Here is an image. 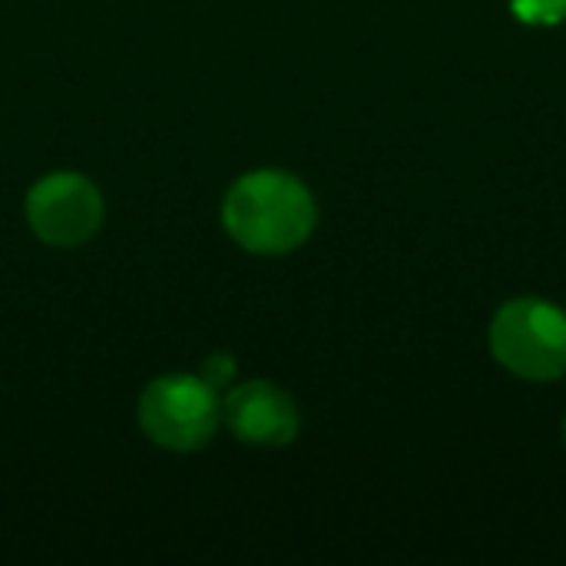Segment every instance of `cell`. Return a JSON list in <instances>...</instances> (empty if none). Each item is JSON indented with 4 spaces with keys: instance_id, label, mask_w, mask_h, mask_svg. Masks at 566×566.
Here are the masks:
<instances>
[{
    "instance_id": "obj_3",
    "label": "cell",
    "mask_w": 566,
    "mask_h": 566,
    "mask_svg": "<svg viewBox=\"0 0 566 566\" xmlns=\"http://www.w3.org/2000/svg\"><path fill=\"white\" fill-rule=\"evenodd\" d=\"M222 421L219 388L202 375H163L153 378L139 398L143 434L166 451H199L212 441Z\"/></svg>"
},
{
    "instance_id": "obj_2",
    "label": "cell",
    "mask_w": 566,
    "mask_h": 566,
    "mask_svg": "<svg viewBox=\"0 0 566 566\" xmlns=\"http://www.w3.org/2000/svg\"><path fill=\"white\" fill-rule=\"evenodd\" d=\"M491 355L524 381L566 375V312L547 298H511L491 322Z\"/></svg>"
},
{
    "instance_id": "obj_5",
    "label": "cell",
    "mask_w": 566,
    "mask_h": 566,
    "mask_svg": "<svg viewBox=\"0 0 566 566\" xmlns=\"http://www.w3.org/2000/svg\"><path fill=\"white\" fill-rule=\"evenodd\" d=\"M226 428L255 448H285L298 434V408L289 391L272 381H242L222 398Z\"/></svg>"
},
{
    "instance_id": "obj_8",
    "label": "cell",
    "mask_w": 566,
    "mask_h": 566,
    "mask_svg": "<svg viewBox=\"0 0 566 566\" xmlns=\"http://www.w3.org/2000/svg\"><path fill=\"white\" fill-rule=\"evenodd\" d=\"M564 444H566V418H564Z\"/></svg>"
},
{
    "instance_id": "obj_6",
    "label": "cell",
    "mask_w": 566,
    "mask_h": 566,
    "mask_svg": "<svg viewBox=\"0 0 566 566\" xmlns=\"http://www.w3.org/2000/svg\"><path fill=\"white\" fill-rule=\"evenodd\" d=\"M511 10L527 27H557L566 20V0H511Z\"/></svg>"
},
{
    "instance_id": "obj_7",
    "label": "cell",
    "mask_w": 566,
    "mask_h": 566,
    "mask_svg": "<svg viewBox=\"0 0 566 566\" xmlns=\"http://www.w3.org/2000/svg\"><path fill=\"white\" fill-rule=\"evenodd\" d=\"M232 375H235V361H232L229 355H212V358L202 365V378H206L209 385H216V388L229 385Z\"/></svg>"
},
{
    "instance_id": "obj_1",
    "label": "cell",
    "mask_w": 566,
    "mask_h": 566,
    "mask_svg": "<svg viewBox=\"0 0 566 566\" xmlns=\"http://www.w3.org/2000/svg\"><path fill=\"white\" fill-rule=\"evenodd\" d=\"M318 206L302 179L282 169L242 176L222 202V226L252 255H289L308 242Z\"/></svg>"
},
{
    "instance_id": "obj_4",
    "label": "cell",
    "mask_w": 566,
    "mask_h": 566,
    "mask_svg": "<svg viewBox=\"0 0 566 566\" xmlns=\"http://www.w3.org/2000/svg\"><path fill=\"white\" fill-rule=\"evenodd\" d=\"M27 222L33 235L53 249L83 245L103 222V196L80 172L43 176L27 192Z\"/></svg>"
}]
</instances>
